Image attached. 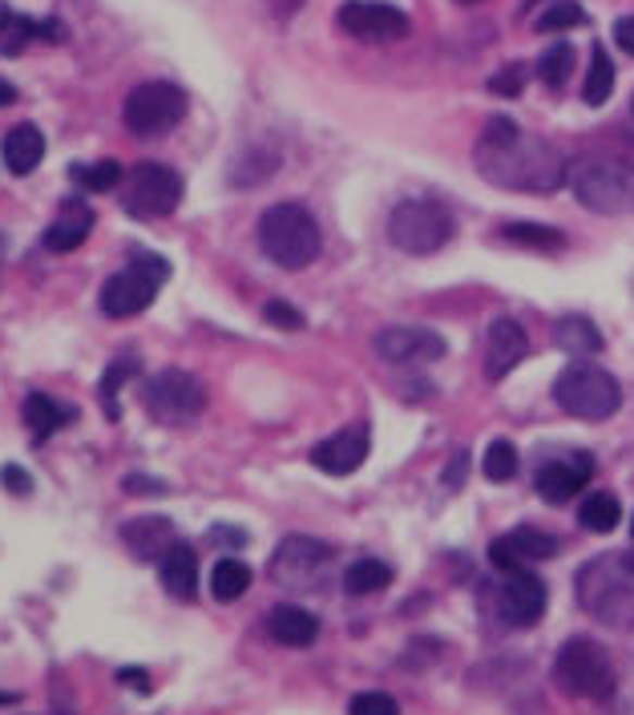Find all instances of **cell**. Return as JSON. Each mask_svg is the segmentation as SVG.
I'll use <instances>...</instances> for the list:
<instances>
[{
  "label": "cell",
  "instance_id": "1",
  "mask_svg": "<svg viewBox=\"0 0 634 715\" xmlns=\"http://www.w3.org/2000/svg\"><path fill=\"white\" fill-rule=\"evenodd\" d=\"M477 174L501 190H525V195H550L570 178L562 150L546 138L522 129L513 117H489L477 138Z\"/></svg>",
  "mask_w": 634,
  "mask_h": 715
},
{
  "label": "cell",
  "instance_id": "2",
  "mask_svg": "<svg viewBox=\"0 0 634 715\" xmlns=\"http://www.w3.org/2000/svg\"><path fill=\"white\" fill-rule=\"evenodd\" d=\"M579 602L586 615L614 630L634 627V550L614 559H594L579 574Z\"/></svg>",
  "mask_w": 634,
  "mask_h": 715
},
{
  "label": "cell",
  "instance_id": "3",
  "mask_svg": "<svg viewBox=\"0 0 634 715\" xmlns=\"http://www.w3.org/2000/svg\"><path fill=\"white\" fill-rule=\"evenodd\" d=\"M259 247L283 272H303V267H311L320 259L324 235H320L308 206L279 202V206L263 211V218H259Z\"/></svg>",
  "mask_w": 634,
  "mask_h": 715
},
{
  "label": "cell",
  "instance_id": "4",
  "mask_svg": "<svg viewBox=\"0 0 634 715\" xmlns=\"http://www.w3.org/2000/svg\"><path fill=\"white\" fill-rule=\"evenodd\" d=\"M570 190L594 215H626L634 211V171L619 158L586 154L570 166Z\"/></svg>",
  "mask_w": 634,
  "mask_h": 715
},
{
  "label": "cell",
  "instance_id": "5",
  "mask_svg": "<svg viewBox=\"0 0 634 715\" xmlns=\"http://www.w3.org/2000/svg\"><path fill=\"white\" fill-rule=\"evenodd\" d=\"M554 687L570 700H610L614 695V663L598 639H570L554 658Z\"/></svg>",
  "mask_w": 634,
  "mask_h": 715
},
{
  "label": "cell",
  "instance_id": "6",
  "mask_svg": "<svg viewBox=\"0 0 634 715\" xmlns=\"http://www.w3.org/2000/svg\"><path fill=\"white\" fill-rule=\"evenodd\" d=\"M554 401L558 409L579 421H607L622 409L619 380L598 368V364H565L562 376L554 380Z\"/></svg>",
  "mask_w": 634,
  "mask_h": 715
},
{
  "label": "cell",
  "instance_id": "7",
  "mask_svg": "<svg viewBox=\"0 0 634 715\" xmlns=\"http://www.w3.org/2000/svg\"><path fill=\"white\" fill-rule=\"evenodd\" d=\"M452 235H457V223H452L445 202L409 199L388 215V239L405 255H437Z\"/></svg>",
  "mask_w": 634,
  "mask_h": 715
},
{
  "label": "cell",
  "instance_id": "8",
  "mask_svg": "<svg viewBox=\"0 0 634 715\" xmlns=\"http://www.w3.org/2000/svg\"><path fill=\"white\" fill-rule=\"evenodd\" d=\"M166 275H170L166 259L141 251V255H134V263H129L126 272L110 275L101 284V312L110 315V319H129V315L146 312L158 300V287L166 284Z\"/></svg>",
  "mask_w": 634,
  "mask_h": 715
},
{
  "label": "cell",
  "instance_id": "9",
  "mask_svg": "<svg viewBox=\"0 0 634 715\" xmlns=\"http://www.w3.org/2000/svg\"><path fill=\"white\" fill-rule=\"evenodd\" d=\"M186 110L190 101L174 81H141L138 89H129L122 117L134 138H162L183 122Z\"/></svg>",
  "mask_w": 634,
  "mask_h": 715
},
{
  "label": "cell",
  "instance_id": "10",
  "mask_svg": "<svg viewBox=\"0 0 634 715\" xmlns=\"http://www.w3.org/2000/svg\"><path fill=\"white\" fill-rule=\"evenodd\" d=\"M141 404H146V413L154 416L158 425H190L202 409H207V388L202 380L183 368H166V373H158L146 392H141Z\"/></svg>",
  "mask_w": 634,
  "mask_h": 715
},
{
  "label": "cell",
  "instance_id": "11",
  "mask_svg": "<svg viewBox=\"0 0 634 715\" xmlns=\"http://www.w3.org/2000/svg\"><path fill=\"white\" fill-rule=\"evenodd\" d=\"M178 202H183V174L178 171H170L162 162H138L126 174L122 206L134 218H166L178 211Z\"/></svg>",
  "mask_w": 634,
  "mask_h": 715
},
{
  "label": "cell",
  "instance_id": "12",
  "mask_svg": "<svg viewBox=\"0 0 634 715\" xmlns=\"http://www.w3.org/2000/svg\"><path fill=\"white\" fill-rule=\"evenodd\" d=\"M332 545L320 542V538H308V534H291V538H283L279 550L271 554V582L283 590H315L320 587V578L327 574L332 566Z\"/></svg>",
  "mask_w": 634,
  "mask_h": 715
},
{
  "label": "cell",
  "instance_id": "13",
  "mask_svg": "<svg viewBox=\"0 0 634 715\" xmlns=\"http://www.w3.org/2000/svg\"><path fill=\"white\" fill-rule=\"evenodd\" d=\"M339 29L356 37V41L368 45H388V41H405L409 37V16L400 13L396 4H384V0H344L339 4Z\"/></svg>",
  "mask_w": 634,
  "mask_h": 715
},
{
  "label": "cell",
  "instance_id": "14",
  "mask_svg": "<svg viewBox=\"0 0 634 715\" xmlns=\"http://www.w3.org/2000/svg\"><path fill=\"white\" fill-rule=\"evenodd\" d=\"M372 348L376 356L388 360V364H433L449 352L445 336L433 328H412V324H393L372 336Z\"/></svg>",
  "mask_w": 634,
  "mask_h": 715
},
{
  "label": "cell",
  "instance_id": "15",
  "mask_svg": "<svg viewBox=\"0 0 634 715\" xmlns=\"http://www.w3.org/2000/svg\"><path fill=\"white\" fill-rule=\"evenodd\" d=\"M497 611L506 615L509 627H534L546 615V582L530 570H509L506 582L497 587Z\"/></svg>",
  "mask_w": 634,
  "mask_h": 715
},
{
  "label": "cell",
  "instance_id": "16",
  "mask_svg": "<svg viewBox=\"0 0 634 715\" xmlns=\"http://www.w3.org/2000/svg\"><path fill=\"white\" fill-rule=\"evenodd\" d=\"M368 449H372V432L360 421V425H348V429L332 432L327 441L315 444L311 449V465L332 473V477H348V473H356L368 461Z\"/></svg>",
  "mask_w": 634,
  "mask_h": 715
},
{
  "label": "cell",
  "instance_id": "17",
  "mask_svg": "<svg viewBox=\"0 0 634 715\" xmlns=\"http://www.w3.org/2000/svg\"><path fill=\"white\" fill-rule=\"evenodd\" d=\"M530 356V336L518 319H494L489 331H485V352H481V364H485V376L489 380H506L522 360Z\"/></svg>",
  "mask_w": 634,
  "mask_h": 715
},
{
  "label": "cell",
  "instance_id": "18",
  "mask_svg": "<svg viewBox=\"0 0 634 715\" xmlns=\"http://www.w3.org/2000/svg\"><path fill=\"white\" fill-rule=\"evenodd\" d=\"M558 554V538L546 534V529H534V526H522L513 529V534H501L494 545H489V562H494L497 570H525L530 562H542V559H554Z\"/></svg>",
  "mask_w": 634,
  "mask_h": 715
},
{
  "label": "cell",
  "instance_id": "19",
  "mask_svg": "<svg viewBox=\"0 0 634 715\" xmlns=\"http://www.w3.org/2000/svg\"><path fill=\"white\" fill-rule=\"evenodd\" d=\"M594 473V457L591 453H579V457L570 461H550V465H542L537 469V498L550 501V505H565V501L579 498V489L591 481Z\"/></svg>",
  "mask_w": 634,
  "mask_h": 715
},
{
  "label": "cell",
  "instance_id": "20",
  "mask_svg": "<svg viewBox=\"0 0 634 715\" xmlns=\"http://www.w3.org/2000/svg\"><path fill=\"white\" fill-rule=\"evenodd\" d=\"M122 542L134 550V559L162 562L170 545L178 542V529L162 514H141V517H129L126 526H122Z\"/></svg>",
  "mask_w": 634,
  "mask_h": 715
},
{
  "label": "cell",
  "instance_id": "21",
  "mask_svg": "<svg viewBox=\"0 0 634 715\" xmlns=\"http://www.w3.org/2000/svg\"><path fill=\"white\" fill-rule=\"evenodd\" d=\"M0 154H4V166L16 174V178H25L41 166L45 158V134L33 122H21L4 134V142H0Z\"/></svg>",
  "mask_w": 634,
  "mask_h": 715
},
{
  "label": "cell",
  "instance_id": "22",
  "mask_svg": "<svg viewBox=\"0 0 634 715\" xmlns=\"http://www.w3.org/2000/svg\"><path fill=\"white\" fill-rule=\"evenodd\" d=\"M158 574H162V587H166L170 599L190 602L198 594V559L186 542L170 545L166 559L158 562Z\"/></svg>",
  "mask_w": 634,
  "mask_h": 715
},
{
  "label": "cell",
  "instance_id": "23",
  "mask_svg": "<svg viewBox=\"0 0 634 715\" xmlns=\"http://www.w3.org/2000/svg\"><path fill=\"white\" fill-rule=\"evenodd\" d=\"M94 230V211L82 199H70L53 218V227H45V247L49 251H77Z\"/></svg>",
  "mask_w": 634,
  "mask_h": 715
},
{
  "label": "cell",
  "instance_id": "24",
  "mask_svg": "<svg viewBox=\"0 0 634 715\" xmlns=\"http://www.w3.org/2000/svg\"><path fill=\"white\" fill-rule=\"evenodd\" d=\"M271 639L279 647H311L320 639V618L303 606H275L268 618Z\"/></svg>",
  "mask_w": 634,
  "mask_h": 715
},
{
  "label": "cell",
  "instance_id": "25",
  "mask_svg": "<svg viewBox=\"0 0 634 715\" xmlns=\"http://www.w3.org/2000/svg\"><path fill=\"white\" fill-rule=\"evenodd\" d=\"M554 343L565 356H598L602 352V331L594 328L586 315H562L554 324Z\"/></svg>",
  "mask_w": 634,
  "mask_h": 715
},
{
  "label": "cell",
  "instance_id": "26",
  "mask_svg": "<svg viewBox=\"0 0 634 715\" xmlns=\"http://www.w3.org/2000/svg\"><path fill=\"white\" fill-rule=\"evenodd\" d=\"M21 416H25L28 432H33L37 441H45V437H53V432L61 429L73 413L65 409V404H57L53 397H45V392H28Z\"/></svg>",
  "mask_w": 634,
  "mask_h": 715
},
{
  "label": "cell",
  "instance_id": "27",
  "mask_svg": "<svg viewBox=\"0 0 634 715\" xmlns=\"http://www.w3.org/2000/svg\"><path fill=\"white\" fill-rule=\"evenodd\" d=\"M610 93H614V65L607 58V45H591V70H586V81H582V98L586 105H607Z\"/></svg>",
  "mask_w": 634,
  "mask_h": 715
},
{
  "label": "cell",
  "instance_id": "28",
  "mask_svg": "<svg viewBox=\"0 0 634 715\" xmlns=\"http://www.w3.org/2000/svg\"><path fill=\"white\" fill-rule=\"evenodd\" d=\"M251 587V566L239 559H219L211 570V594L219 602H235Z\"/></svg>",
  "mask_w": 634,
  "mask_h": 715
},
{
  "label": "cell",
  "instance_id": "29",
  "mask_svg": "<svg viewBox=\"0 0 634 715\" xmlns=\"http://www.w3.org/2000/svg\"><path fill=\"white\" fill-rule=\"evenodd\" d=\"M70 178L82 190H89V195H105V190H113L117 183H126V171H122V162L101 158V162H82V166H73Z\"/></svg>",
  "mask_w": 634,
  "mask_h": 715
},
{
  "label": "cell",
  "instance_id": "30",
  "mask_svg": "<svg viewBox=\"0 0 634 715\" xmlns=\"http://www.w3.org/2000/svg\"><path fill=\"white\" fill-rule=\"evenodd\" d=\"M579 522H582V529H591V534H610V529L622 522V501L614 498V493H591V498L582 501Z\"/></svg>",
  "mask_w": 634,
  "mask_h": 715
},
{
  "label": "cell",
  "instance_id": "31",
  "mask_svg": "<svg viewBox=\"0 0 634 715\" xmlns=\"http://www.w3.org/2000/svg\"><path fill=\"white\" fill-rule=\"evenodd\" d=\"M393 582V566H384L381 559H360L344 570V590L348 594H376Z\"/></svg>",
  "mask_w": 634,
  "mask_h": 715
},
{
  "label": "cell",
  "instance_id": "32",
  "mask_svg": "<svg viewBox=\"0 0 634 715\" xmlns=\"http://www.w3.org/2000/svg\"><path fill=\"white\" fill-rule=\"evenodd\" d=\"M501 239L518 247H534V251H562L565 235L554 227H542V223H506L501 227Z\"/></svg>",
  "mask_w": 634,
  "mask_h": 715
},
{
  "label": "cell",
  "instance_id": "33",
  "mask_svg": "<svg viewBox=\"0 0 634 715\" xmlns=\"http://www.w3.org/2000/svg\"><path fill=\"white\" fill-rule=\"evenodd\" d=\"M138 368H141L138 356H117L110 368H105V376H101V404H105V416H110V421L122 416V409H117V392H122L126 380L138 376Z\"/></svg>",
  "mask_w": 634,
  "mask_h": 715
},
{
  "label": "cell",
  "instance_id": "34",
  "mask_svg": "<svg viewBox=\"0 0 634 715\" xmlns=\"http://www.w3.org/2000/svg\"><path fill=\"white\" fill-rule=\"evenodd\" d=\"M574 61H579L574 45H565V41L550 45V49L542 53V61H537V77L550 89H562L565 81H570V73H574Z\"/></svg>",
  "mask_w": 634,
  "mask_h": 715
},
{
  "label": "cell",
  "instance_id": "35",
  "mask_svg": "<svg viewBox=\"0 0 634 715\" xmlns=\"http://www.w3.org/2000/svg\"><path fill=\"white\" fill-rule=\"evenodd\" d=\"M481 473H485L489 481H513V477H518V449H513V441L489 444L485 457H481Z\"/></svg>",
  "mask_w": 634,
  "mask_h": 715
},
{
  "label": "cell",
  "instance_id": "36",
  "mask_svg": "<svg viewBox=\"0 0 634 715\" xmlns=\"http://www.w3.org/2000/svg\"><path fill=\"white\" fill-rule=\"evenodd\" d=\"M586 25V13H582L579 0H554L546 13L537 16V33H562V29H579Z\"/></svg>",
  "mask_w": 634,
  "mask_h": 715
},
{
  "label": "cell",
  "instance_id": "37",
  "mask_svg": "<svg viewBox=\"0 0 634 715\" xmlns=\"http://www.w3.org/2000/svg\"><path fill=\"white\" fill-rule=\"evenodd\" d=\"M525 77H530V70H525L522 61H509V65H501V73L489 77V89L501 93V98H518L525 89Z\"/></svg>",
  "mask_w": 634,
  "mask_h": 715
},
{
  "label": "cell",
  "instance_id": "38",
  "mask_svg": "<svg viewBox=\"0 0 634 715\" xmlns=\"http://www.w3.org/2000/svg\"><path fill=\"white\" fill-rule=\"evenodd\" d=\"M348 715H400V703L384 691H364V695H352Z\"/></svg>",
  "mask_w": 634,
  "mask_h": 715
},
{
  "label": "cell",
  "instance_id": "39",
  "mask_svg": "<svg viewBox=\"0 0 634 715\" xmlns=\"http://www.w3.org/2000/svg\"><path fill=\"white\" fill-rule=\"evenodd\" d=\"M263 315H268V324H275V328H283V331H303L308 328L303 312L291 308V303H283V300H271L268 308H263Z\"/></svg>",
  "mask_w": 634,
  "mask_h": 715
},
{
  "label": "cell",
  "instance_id": "40",
  "mask_svg": "<svg viewBox=\"0 0 634 715\" xmlns=\"http://www.w3.org/2000/svg\"><path fill=\"white\" fill-rule=\"evenodd\" d=\"M129 498H162L166 493V481H158V477H146V473H129L126 481H122Z\"/></svg>",
  "mask_w": 634,
  "mask_h": 715
},
{
  "label": "cell",
  "instance_id": "41",
  "mask_svg": "<svg viewBox=\"0 0 634 715\" xmlns=\"http://www.w3.org/2000/svg\"><path fill=\"white\" fill-rule=\"evenodd\" d=\"M0 486L9 489V493H16V498H28V493H33V477H28L21 465H4V469H0Z\"/></svg>",
  "mask_w": 634,
  "mask_h": 715
},
{
  "label": "cell",
  "instance_id": "42",
  "mask_svg": "<svg viewBox=\"0 0 634 715\" xmlns=\"http://www.w3.org/2000/svg\"><path fill=\"white\" fill-rule=\"evenodd\" d=\"M465 473H469V453H457L452 465H445V489H461L465 486Z\"/></svg>",
  "mask_w": 634,
  "mask_h": 715
},
{
  "label": "cell",
  "instance_id": "43",
  "mask_svg": "<svg viewBox=\"0 0 634 715\" xmlns=\"http://www.w3.org/2000/svg\"><path fill=\"white\" fill-rule=\"evenodd\" d=\"M614 41H619L622 53H631L634 58V16H622L619 25H614Z\"/></svg>",
  "mask_w": 634,
  "mask_h": 715
},
{
  "label": "cell",
  "instance_id": "44",
  "mask_svg": "<svg viewBox=\"0 0 634 715\" xmlns=\"http://www.w3.org/2000/svg\"><path fill=\"white\" fill-rule=\"evenodd\" d=\"M117 679H122L126 687H134V691H141V695L150 691V675L138 672V667H126V672H117Z\"/></svg>",
  "mask_w": 634,
  "mask_h": 715
},
{
  "label": "cell",
  "instance_id": "45",
  "mask_svg": "<svg viewBox=\"0 0 634 715\" xmlns=\"http://www.w3.org/2000/svg\"><path fill=\"white\" fill-rule=\"evenodd\" d=\"M13 25H16V13H13V9H4V4H0V37L13 29Z\"/></svg>",
  "mask_w": 634,
  "mask_h": 715
},
{
  "label": "cell",
  "instance_id": "46",
  "mask_svg": "<svg viewBox=\"0 0 634 715\" xmlns=\"http://www.w3.org/2000/svg\"><path fill=\"white\" fill-rule=\"evenodd\" d=\"M16 101V86L13 81H0V105H13Z\"/></svg>",
  "mask_w": 634,
  "mask_h": 715
},
{
  "label": "cell",
  "instance_id": "47",
  "mask_svg": "<svg viewBox=\"0 0 634 715\" xmlns=\"http://www.w3.org/2000/svg\"><path fill=\"white\" fill-rule=\"evenodd\" d=\"M16 700H21V695H13V691H0V707H13Z\"/></svg>",
  "mask_w": 634,
  "mask_h": 715
},
{
  "label": "cell",
  "instance_id": "48",
  "mask_svg": "<svg viewBox=\"0 0 634 715\" xmlns=\"http://www.w3.org/2000/svg\"><path fill=\"white\" fill-rule=\"evenodd\" d=\"M530 4H546V0H530Z\"/></svg>",
  "mask_w": 634,
  "mask_h": 715
},
{
  "label": "cell",
  "instance_id": "49",
  "mask_svg": "<svg viewBox=\"0 0 634 715\" xmlns=\"http://www.w3.org/2000/svg\"><path fill=\"white\" fill-rule=\"evenodd\" d=\"M461 4H477V0H461Z\"/></svg>",
  "mask_w": 634,
  "mask_h": 715
},
{
  "label": "cell",
  "instance_id": "50",
  "mask_svg": "<svg viewBox=\"0 0 634 715\" xmlns=\"http://www.w3.org/2000/svg\"><path fill=\"white\" fill-rule=\"evenodd\" d=\"M631 534H634V522H631Z\"/></svg>",
  "mask_w": 634,
  "mask_h": 715
},
{
  "label": "cell",
  "instance_id": "51",
  "mask_svg": "<svg viewBox=\"0 0 634 715\" xmlns=\"http://www.w3.org/2000/svg\"><path fill=\"white\" fill-rule=\"evenodd\" d=\"M631 110H634V101H631Z\"/></svg>",
  "mask_w": 634,
  "mask_h": 715
}]
</instances>
